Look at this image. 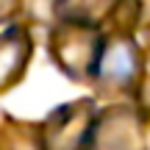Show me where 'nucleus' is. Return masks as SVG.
I'll return each instance as SVG.
<instances>
[{"mask_svg":"<svg viewBox=\"0 0 150 150\" xmlns=\"http://www.w3.org/2000/svg\"><path fill=\"white\" fill-rule=\"evenodd\" d=\"M95 131V106L89 100H78L72 106H61L45 122L42 145L45 150H86L92 145Z\"/></svg>","mask_w":150,"mask_h":150,"instance_id":"nucleus-2","label":"nucleus"},{"mask_svg":"<svg viewBox=\"0 0 150 150\" xmlns=\"http://www.w3.org/2000/svg\"><path fill=\"white\" fill-rule=\"evenodd\" d=\"M100 33L97 28L86 25V22H70L61 25L53 36V56L59 61V67L64 70L70 78H89L97 72L100 64Z\"/></svg>","mask_w":150,"mask_h":150,"instance_id":"nucleus-1","label":"nucleus"},{"mask_svg":"<svg viewBox=\"0 0 150 150\" xmlns=\"http://www.w3.org/2000/svg\"><path fill=\"white\" fill-rule=\"evenodd\" d=\"M111 122H97L92 131V142H97L100 147H111V150H145L142 142V128L136 125L134 111L128 108H117L108 114ZM92 150V145H89Z\"/></svg>","mask_w":150,"mask_h":150,"instance_id":"nucleus-4","label":"nucleus"},{"mask_svg":"<svg viewBox=\"0 0 150 150\" xmlns=\"http://www.w3.org/2000/svg\"><path fill=\"white\" fill-rule=\"evenodd\" d=\"M117 6V0H64V17L70 22H86L100 20L108 14V8Z\"/></svg>","mask_w":150,"mask_h":150,"instance_id":"nucleus-6","label":"nucleus"},{"mask_svg":"<svg viewBox=\"0 0 150 150\" xmlns=\"http://www.w3.org/2000/svg\"><path fill=\"white\" fill-rule=\"evenodd\" d=\"M31 59V36L25 28H8L0 36V92L14 86Z\"/></svg>","mask_w":150,"mask_h":150,"instance_id":"nucleus-5","label":"nucleus"},{"mask_svg":"<svg viewBox=\"0 0 150 150\" xmlns=\"http://www.w3.org/2000/svg\"><path fill=\"white\" fill-rule=\"evenodd\" d=\"M11 3H14V0H0V17L11 11Z\"/></svg>","mask_w":150,"mask_h":150,"instance_id":"nucleus-7","label":"nucleus"},{"mask_svg":"<svg viewBox=\"0 0 150 150\" xmlns=\"http://www.w3.org/2000/svg\"><path fill=\"white\" fill-rule=\"evenodd\" d=\"M136 72H139V47L134 45V39L117 36L103 47L100 64H97V78L103 83L122 89L136 81Z\"/></svg>","mask_w":150,"mask_h":150,"instance_id":"nucleus-3","label":"nucleus"}]
</instances>
